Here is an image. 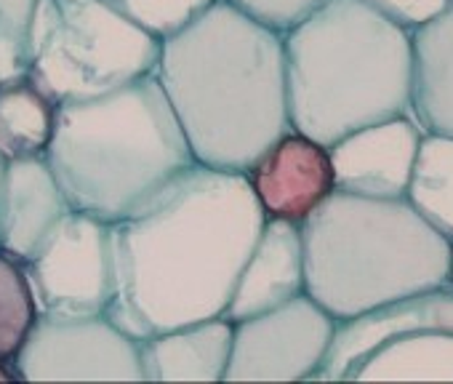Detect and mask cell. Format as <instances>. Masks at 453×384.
Here are the masks:
<instances>
[{
    "mask_svg": "<svg viewBox=\"0 0 453 384\" xmlns=\"http://www.w3.org/2000/svg\"><path fill=\"white\" fill-rule=\"evenodd\" d=\"M267 219L304 225L336 192L331 147L291 128L249 171Z\"/></svg>",
    "mask_w": 453,
    "mask_h": 384,
    "instance_id": "8fae6325",
    "label": "cell"
},
{
    "mask_svg": "<svg viewBox=\"0 0 453 384\" xmlns=\"http://www.w3.org/2000/svg\"><path fill=\"white\" fill-rule=\"evenodd\" d=\"M73 211L46 157L6 163L0 187V251L30 262Z\"/></svg>",
    "mask_w": 453,
    "mask_h": 384,
    "instance_id": "4fadbf2b",
    "label": "cell"
},
{
    "mask_svg": "<svg viewBox=\"0 0 453 384\" xmlns=\"http://www.w3.org/2000/svg\"><path fill=\"white\" fill-rule=\"evenodd\" d=\"M12 363L22 381H144L142 342L107 315H41Z\"/></svg>",
    "mask_w": 453,
    "mask_h": 384,
    "instance_id": "9c48e42d",
    "label": "cell"
},
{
    "mask_svg": "<svg viewBox=\"0 0 453 384\" xmlns=\"http://www.w3.org/2000/svg\"><path fill=\"white\" fill-rule=\"evenodd\" d=\"M107 4L120 9L157 38H168L203 9H208L213 0H107Z\"/></svg>",
    "mask_w": 453,
    "mask_h": 384,
    "instance_id": "44dd1931",
    "label": "cell"
},
{
    "mask_svg": "<svg viewBox=\"0 0 453 384\" xmlns=\"http://www.w3.org/2000/svg\"><path fill=\"white\" fill-rule=\"evenodd\" d=\"M371 4L395 17L397 22H403L405 27H416L429 17L440 14L442 9H448L453 0H371Z\"/></svg>",
    "mask_w": 453,
    "mask_h": 384,
    "instance_id": "603a6c76",
    "label": "cell"
},
{
    "mask_svg": "<svg viewBox=\"0 0 453 384\" xmlns=\"http://www.w3.org/2000/svg\"><path fill=\"white\" fill-rule=\"evenodd\" d=\"M155 73L203 165L249 173L294 128L283 33L230 0L163 38Z\"/></svg>",
    "mask_w": 453,
    "mask_h": 384,
    "instance_id": "7a4b0ae2",
    "label": "cell"
},
{
    "mask_svg": "<svg viewBox=\"0 0 453 384\" xmlns=\"http://www.w3.org/2000/svg\"><path fill=\"white\" fill-rule=\"evenodd\" d=\"M405 201L440 235L453 241V136L424 134Z\"/></svg>",
    "mask_w": 453,
    "mask_h": 384,
    "instance_id": "ac0fdd59",
    "label": "cell"
},
{
    "mask_svg": "<svg viewBox=\"0 0 453 384\" xmlns=\"http://www.w3.org/2000/svg\"><path fill=\"white\" fill-rule=\"evenodd\" d=\"M413 96L411 115L421 131L453 136V4L411 27Z\"/></svg>",
    "mask_w": 453,
    "mask_h": 384,
    "instance_id": "2e32d148",
    "label": "cell"
},
{
    "mask_svg": "<svg viewBox=\"0 0 453 384\" xmlns=\"http://www.w3.org/2000/svg\"><path fill=\"white\" fill-rule=\"evenodd\" d=\"M230 4L246 12L249 17L259 19L262 25L278 33H288L302 19H307L318 6H323L326 0H230Z\"/></svg>",
    "mask_w": 453,
    "mask_h": 384,
    "instance_id": "7402d4cb",
    "label": "cell"
},
{
    "mask_svg": "<svg viewBox=\"0 0 453 384\" xmlns=\"http://www.w3.org/2000/svg\"><path fill=\"white\" fill-rule=\"evenodd\" d=\"M4 173H6V160L0 157V187H4Z\"/></svg>",
    "mask_w": 453,
    "mask_h": 384,
    "instance_id": "484cf974",
    "label": "cell"
},
{
    "mask_svg": "<svg viewBox=\"0 0 453 384\" xmlns=\"http://www.w3.org/2000/svg\"><path fill=\"white\" fill-rule=\"evenodd\" d=\"M38 0H0V86L27 75Z\"/></svg>",
    "mask_w": 453,
    "mask_h": 384,
    "instance_id": "ffe728a7",
    "label": "cell"
},
{
    "mask_svg": "<svg viewBox=\"0 0 453 384\" xmlns=\"http://www.w3.org/2000/svg\"><path fill=\"white\" fill-rule=\"evenodd\" d=\"M235 344L226 315L187 323L142 342L144 381H224Z\"/></svg>",
    "mask_w": 453,
    "mask_h": 384,
    "instance_id": "9a60e30c",
    "label": "cell"
},
{
    "mask_svg": "<svg viewBox=\"0 0 453 384\" xmlns=\"http://www.w3.org/2000/svg\"><path fill=\"white\" fill-rule=\"evenodd\" d=\"M339 320L307 291L291 302L235 323V344L224 381L315 379Z\"/></svg>",
    "mask_w": 453,
    "mask_h": 384,
    "instance_id": "30bf717a",
    "label": "cell"
},
{
    "mask_svg": "<svg viewBox=\"0 0 453 384\" xmlns=\"http://www.w3.org/2000/svg\"><path fill=\"white\" fill-rule=\"evenodd\" d=\"M283 41L296 131L331 147L363 126L411 115V27L371 0H326Z\"/></svg>",
    "mask_w": 453,
    "mask_h": 384,
    "instance_id": "277c9868",
    "label": "cell"
},
{
    "mask_svg": "<svg viewBox=\"0 0 453 384\" xmlns=\"http://www.w3.org/2000/svg\"><path fill=\"white\" fill-rule=\"evenodd\" d=\"M318 381H453V288L339 320Z\"/></svg>",
    "mask_w": 453,
    "mask_h": 384,
    "instance_id": "52a82bcc",
    "label": "cell"
},
{
    "mask_svg": "<svg viewBox=\"0 0 453 384\" xmlns=\"http://www.w3.org/2000/svg\"><path fill=\"white\" fill-rule=\"evenodd\" d=\"M448 286L453 288V241H450V267H448Z\"/></svg>",
    "mask_w": 453,
    "mask_h": 384,
    "instance_id": "d4e9b609",
    "label": "cell"
},
{
    "mask_svg": "<svg viewBox=\"0 0 453 384\" xmlns=\"http://www.w3.org/2000/svg\"><path fill=\"white\" fill-rule=\"evenodd\" d=\"M25 275L43 318L104 315L115 299L112 225L70 211L25 262Z\"/></svg>",
    "mask_w": 453,
    "mask_h": 384,
    "instance_id": "ba28073f",
    "label": "cell"
},
{
    "mask_svg": "<svg viewBox=\"0 0 453 384\" xmlns=\"http://www.w3.org/2000/svg\"><path fill=\"white\" fill-rule=\"evenodd\" d=\"M304 291L307 270L302 225L286 219H267L224 315L238 323L273 307H280Z\"/></svg>",
    "mask_w": 453,
    "mask_h": 384,
    "instance_id": "5bb4252c",
    "label": "cell"
},
{
    "mask_svg": "<svg viewBox=\"0 0 453 384\" xmlns=\"http://www.w3.org/2000/svg\"><path fill=\"white\" fill-rule=\"evenodd\" d=\"M163 38L107 0H38L27 78L57 104L94 99L157 70Z\"/></svg>",
    "mask_w": 453,
    "mask_h": 384,
    "instance_id": "8992f818",
    "label": "cell"
},
{
    "mask_svg": "<svg viewBox=\"0 0 453 384\" xmlns=\"http://www.w3.org/2000/svg\"><path fill=\"white\" fill-rule=\"evenodd\" d=\"M424 131L413 115L363 126L336 144L331 160L336 189L365 198H405Z\"/></svg>",
    "mask_w": 453,
    "mask_h": 384,
    "instance_id": "7c38bea8",
    "label": "cell"
},
{
    "mask_svg": "<svg viewBox=\"0 0 453 384\" xmlns=\"http://www.w3.org/2000/svg\"><path fill=\"white\" fill-rule=\"evenodd\" d=\"M12 379H19L17 371H14V363H4V360H0V381H12Z\"/></svg>",
    "mask_w": 453,
    "mask_h": 384,
    "instance_id": "cb8c5ba5",
    "label": "cell"
},
{
    "mask_svg": "<svg viewBox=\"0 0 453 384\" xmlns=\"http://www.w3.org/2000/svg\"><path fill=\"white\" fill-rule=\"evenodd\" d=\"M57 123L51 102L27 75L0 86V157L6 163L46 157Z\"/></svg>",
    "mask_w": 453,
    "mask_h": 384,
    "instance_id": "e0dca14e",
    "label": "cell"
},
{
    "mask_svg": "<svg viewBox=\"0 0 453 384\" xmlns=\"http://www.w3.org/2000/svg\"><path fill=\"white\" fill-rule=\"evenodd\" d=\"M41 312L25 275V265L0 251V360L12 363Z\"/></svg>",
    "mask_w": 453,
    "mask_h": 384,
    "instance_id": "d6986e66",
    "label": "cell"
},
{
    "mask_svg": "<svg viewBox=\"0 0 453 384\" xmlns=\"http://www.w3.org/2000/svg\"><path fill=\"white\" fill-rule=\"evenodd\" d=\"M302 235L307 294L336 320L448 286L450 241L405 198L336 189Z\"/></svg>",
    "mask_w": 453,
    "mask_h": 384,
    "instance_id": "5b68a950",
    "label": "cell"
},
{
    "mask_svg": "<svg viewBox=\"0 0 453 384\" xmlns=\"http://www.w3.org/2000/svg\"><path fill=\"white\" fill-rule=\"evenodd\" d=\"M265 225L249 173L192 165L112 225L115 299L104 315L139 342L224 315Z\"/></svg>",
    "mask_w": 453,
    "mask_h": 384,
    "instance_id": "6da1fadb",
    "label": "cell"
},
{
    "mask_svg": "<svg viewBox=\"0 0 453 384\" xmlns=\"http://www.w3.org/2000/svg\"><path fill=\"white\" fill-rule=\"evenodd\" d=\"M46 160L73 211L110 225L139 214L197 165L157 73L57 104Z\"/></svg>",
    "mask_w": 453,
    "mask_h": 384,
    "instance_id": "3957f363",
    "label": "cell"
}]
</instances>
